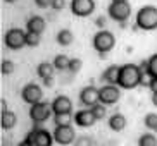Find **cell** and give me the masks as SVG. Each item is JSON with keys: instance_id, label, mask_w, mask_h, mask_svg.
Segmentation results:
<instances>
[{"instance_id": "52a82bcc", "label": "cell", "mask_w": 157, "mask_h": 146, "mask_svg": "<svg viewBox=\"0 0 157 146\" xmlns=\"http://www.w3.org/2000/svg\"><path fill=\"white\" fill-rule=\"evenodd\" d=\"M109 17L114 19L116 23H124L131 16V5L128 2H111L109 9H107Z\"/></svg>"}, {"instance_id": "7402d4cb", "label": "cell", "mask_w": 157, "mask_h": 146, "mask_svg": "<svg viewBox=\"0 0 157 146\" xmlns=\"http://www.w3.org/2000/svg\"><path fill=\"white\" fill-rule=\"evenodd\" d=\"M69 62H71V59L67 57V55H56V59H54V62L52 64L56 65V69L57 71H67L69 69Z\"/></svg>"}, {"instance_id": "d6a6232c", "label": "cell", "mask_w": 157, "mask_h": 146, "mask_svg": "<svg viewBox=\"0 0 157 146\" xmlns=\"http://www.w3.org/2000/svg\"><path fill=\"white\" fill-rule=\"evenodd\" d=\"M148 88L152 89V93H157V78H150V81H148Z\"/></svg>"}, {"instance_id": "6da1fadb", "label": "cell", "mask_w": 157, "mask_h": 146, "mask_svg": "<svg viewBox=\"0 0 157 146\" xmlns=\"http://www.w3.org/2000/svg\"><path fill=\"white\" fill-rule=\"evenodd\" d=\"M145 74L142 72L140 65L136 64H124L121 65V74H119V82L117 86L123 89H135L143 82Z\"/></svg>"}, {"instance_id": "4316f807", "label": "cell", "mask_w": 157, "mask_h": 146, "mask_svg": "<svg viewBox=\"0 0 157 146\" xmlns=\"http://www.w3.org/2000/svg\"><path fill=\"white\" fill-rule=\"evenodd\" d=\"M38 45H40V35L26 31V46H38Z\"/></svg>"}, {"instance_id": "4dcf8cb0", "label": "cell", "mask_w": 157, "mask_h": 146, "mask_svg": "<svg viewBox=\"0 0 157 146\" xmlns=\"http://www.w3.org/2000/svg\"><path fill=\"white\" fill-rule=\"evenodd\" d=\"M66 7V0H52V9L54 10H62Z\"/></svg>"}, {"instance_id": "ba28073f", "label": "cell", "mask_w": 157, "mask_h": 146, "mask_svg": "<svg viewBox=\"0 0 157 146\" xmlns=\"http://www.w3.org/2000/svg\"><path fill=\"white\" fill-rule=\"evenodd\" d=\"M52 134H54V141L60 146H69L76 139V133H74V129L71 124L69 126H56V129H54Z\"/></svg>"}, {"instance_id": "ab89813d", "label": "cell", "mask_w": 157, "mask_h": 146, "mask_svg": "<svg viewBox=\"0 0 157 146\" xmlns=\"http://www.w3.org/2000/svg\"><path fill=\"white\" fill-rule=\"evenodd\" d=\"M112 2H128V0H112Z\"/></svg>"}, {"instance_id": "44dd1931", "label": "cell", "mask_w": 157, "mask_h": 146, "mask_svg": "<svg viewBox=\"0 0 157 146\" xmlns=\"http://www.w3.org/2000/svg\"><path fill=\"white\" fill-rule=\"evenodd\" d=\"M71 122H73V112L54 114V124H56V126H69Z\"/></svg>"}, {"instance_id": "4fadbf2b", "label": "cell", "mask_w": 157, "mask_h": 146, "mask_svg": "<svg viewBox=\"0 0 157 146\" xmlns=\"http://www.w3.org/2000/svg\"><path fill=\"white\" fill-rule=\"evenodd\" d=\"M74 122L78 124L79 127H92L93 124L97 122V117L93 115L92 110H78L74 114Z\"/></svg>"}, {"instance_id": "3957f363", "label": "cell", "mask_w": 157, "mask_h": 146, "mask_svg": "<svg viewBox=\"0 0 157 146\" xmlns=\"http://www.w3.org/2000/svg\"><path fill=\"white\" fill-rule=\"evenodd\" d=\"M116 45L114 35L107 29H100L97 31V35L93 36V48L100 53V59H105V53L111 52Z\"/></svg>"}, {"instance_id": "7c38bea8", "label": "cell", "mask_w": 157, "mask_h": 146, "mask_svg": "<svg viewBox=\"0 0 157 146\" xmlns=\"http://www.w3.org/2000/svg\"><path fill=\"white\" fill-rule=\"evenodd\" d=\"M79 101L85 107L92 108L93 105H97L100 101V89H97L95 86H85L81 89V93H79Z\"/></svg>"}, {"instance_id": "d590c367", "label": "cell", "mask_w": 157, "mask_h": 146, "mask_svg": "<svg viewBox=\"0 0 157 146\" xmlns=\"http://www.w3.org/2000/svg\"><path fill=\"white\" fill-rule=\"evenodd\" d=\"M152 105L157 107V93H152Z\"/></svg>"}, {"instance_id": "1f68e13d", "label": "cell", "mask_w": 157, "mask_h": 146, "mask_svg": "<svg viewBox=\"0 0 157 146\" xmlns=\"http://www.w3.org/2000/svg\"><path fill=\"white\" fill-rule=\"evenodd\" d=\"M38 9H47V7H52V0H35Z\"/></svg>"}, {"instance_id": "9c48e42d", "label": "cell", "mask_w": 157, "mask_h": 146, "mask_svg": "<svg viewBox=\"0 0 157 146\" xmlns=\"http://www.w3.org/2000/svg\"><path fill=\"white\" fill-rule=\"evenodd\" d=\"M21 98H23L28 105H35V103H38V101L43 100V91H42V88L38 86V84L29 82V84H26V86L23 88Z\"/></svg>"}, {"instance_id": "ac0fdd59", "label": "cell", "mask_w": 157, "mask_h": 146, "mask_svg": "<svg viewBox=\"0 0 157 146\" xmlns=\"http://www.w3.org/2000/svg\"><path fill=\"white\" fill-rule=\"evenodd\" d=\"M16 124H17V117H16L14 112H10V110L2 112V117H0V126H2V129H4V131L12 129Z\"/></svg>"}, {"instance_id": "d4e9b609", "label": "cell", "mask_w": 157, "mask_h": 146, "mask_svg": "<svg viewBox=\"0 0 157 146\" xmlns=\"http://www.w3.org/2000/svg\"><path fill=\"white\" fill-rule=\"evenodd\" d=\"M147 76H148V78H157V53H155V55H152V57L148 59Z\"/></svg>"}, {"instance_id": "8992f818", "label": "cell", "mask_w": 157, "mask_h": 146, "mask_svg": "<svg viewBox=\"0 0 157 146\" xmlns=\"http://www.w3.org/2000/svg\"><path fill=\"white\" fill-rule=\"evenodd\" d=\"M29 143V146H52L54 143V134H50L47 129L35 127L33 131H29L28 136L24 137Z\"/></svg>"}, {"instance_id": "83f0119b", "label": "cell", "mask_w": 157, "mask_h": 146, "mask_svg": "<svg viewBox=\"0 0 157 146\" xmlns=\"http://www.w3.org/2000/svg\"><path fill=\"white\" fill-rule=\"evenodd\" d=\"M81 67H83V62H81V59H78V57H74V59H71V62H69V72H73V74H78L79 71H81Z\"/></svg>"}, {"instance_id": "30bf717a", "label": "cell", "mask_w": 157, "mask_h": 146, "mask_svg": "<svg viewBox=\"0 0 157 146\" xmlns=\"http://www.w3.org/2000/svg\"><path fill=\"white\" fill-rule=\"evenodd\" d=\"M95 10V0H71V12L78 17H88Z\"/></svg>"}, {"instance_id": "f1b7e54d", "label": "cell", "mask_w": 157, "mask_h": 146, "mask_svg": "<svg viewBox=\"0 0 157 146\" xmlns=\"http://www.w3.org/2000/svg\"><path fill=\"white\" fill-rule=\"evenodd\" d=\"M14 69H16V64H14V62H10V60H4V62H2V65H0V71H2V74H4V76L12 74V72H14Z\"/></svg>"}, {"instance_id": "8fae6325", "label": "cell", "mask_w": 157, "mask_h": 146, "mask_svg": "<svg viewBox=\"0 0 157 146\" xmlns=\"http://www.w3.org/2000/svg\"><path fill=\"white\" fill-rule=\"evenodd\" d=\"M121 98V91L116 84H105L100 88V101L104 105H114Z\"/></svg>"}, {"instance_id": "8d00e7d4", "label": "cell", "mask_w": 157, "mask_h": 146, "mask_svg": "<svg viewBox=\"0 0 157 146\" xmlns=\"http://www.w3.org/2000/svg\"><path fill=\"white\" fill-rule=\"evenodd\" d=\"M0 105H2V112H5V110H7V103H5V100L0 101Z\"/></svg>"}, {"instance_id": "7a4b0ae2", "label": "cell", "mask_w": 157, "mask_h": 146, "mask_svg": "<svg viewBox=\"0 0 157 146\" xmlns=\"http://www.w3.org/2000/svg\"><path fill=\"white\" fill-rule=\"evenodd\" d=\"M135 24L138 29H143V31L157 29V7H154V5L142 7L135 16Z\"/></svg>"}, {"instance_id": "ffe728a7", "label": "cell", "mask_w": 157, "mask_h": 146, "mask_svg": "<svg viewBox=\"0 0 157 146\" xmlns=\"http://www.w3.org/2000/svg\"><path fill=\"white\" fill-rule=\"evenodd\" d=\"M73 40H74V36L69 29H60V31L57 33V43H59L60 46H69L71 43H73Z\"/></svg>"}, {"instance_id": "e0dca14e", "label": "cell", "mask_w": 157, "mask_h": 146, "mask_svg": "<svg viewBox=\"0 0 157 146\" xmlns=\"http://www.w3.org/2000/svg\"><path fill=\"white\" fill-rule=\"evenodd\" d=\"M126 117L123 114H114L109 117V129L114 131V133H121L123 129L126 127Z\"/></svg>"}, {"instance_id": "9a60e30c", "label": "cell", "mask_w": 157, "mask_h": 146, "mask_svg": "<svg viewBox=\"0 0 157 146\" xmlns=\"http://www.w3.org/2000/svg\"><path fill=\"white\" fill-rule=\"evenodd\" d=\"M119 74H121V65H109V67L102 72L100 81L107 82V84H116L119 82Z\"/></svg>"}, {"instance_id": "cb8c5ba5", "label": "cell", "mask_w": 157, "mask_h": 146, "mask_svg": "<svg viewBox=\"0 0 157 146\" xmlns=\"http://www.w3.org/2000/svg\"><path fill=\"white\" fill-rule=\"evenodd\" d=\"M105 107H107V105H104L102 101H98L97 105H93L92 108H90V110L93 112V115L97 117V120H102V119L107 115V108H105Z\"/></svg>"}, {"instance_id": "836d02e7", "label": "cell", "mask_w": 157, "mask_h": 146, "mask_svg": "<svg viewBox=\"0 0 157 146\" xmlns=\"http://www.w3.org/2000/svg\"><path fill=\"white\" fill-rule=\"evenodd\" d=\"M95 24H97L98 27H104L107 24V17H104V16H100V17L95 19Z\"/></svg>"}, {"instance_id": "484cf974", "label": "cell", "mask_w": 157, "mask_h": 146, "mask_svg": "<svg viewBox=\"0 0 157 146\" xmlns=\"http://www.w3.org/2000/svg\"><path fill=\"white\" fill-rule=\"evenodd\" d=\"M143 124H145L150 131H157V114H147L145 119H143Z\"/></svg>"}, {"instance_id": "5b68a950", "label": "cell", "mask_w": 157, "mask_h": 146, "mask_svg": "<svg viewBox=\"0 0 157 146\" xmlns=\"http://www.w3.org/2000/svg\"><path fill=\"white\" fill-rule=\"evenodd\" d=\"M52 114H54L52 103H45V101H38V103L31 105V108H29V119L36 124V126L47 122V120L50 119Z\"/></svg>"}, {"instance_id": "603a6c76", "label": "cell", "mask_w": 157, "mask_h": 146, "mask_svg": "<svg viewBox=\"0 0 157 146\" xmlns=\"http://www.w3.org/2000/svg\"><path fill=\"white\" fill-rule=\"evenodd\" d=\"M138 146H157V137L152 133H143L138 137Z\"/></svg>"}, {"instance_id": "74e56055", "label": "cell", "mask_w": 157, "mask_h": 146, "mask_svg": "<svg viewBox=\"0 0 157 146\" xmlns=\"http://www.w3.org/2000/svg\"><path fill=\"white\" fill-rule=\"evenodd\" d=\"M17 146H29V143H28V141H26V139H24V141H23V143H19V144H17Z\"/></svg>"}, {"instance_id": "d6986e66", "label": "cell", "mask_w": 157, "mask_h": 146, "mask_svg": "<svg viewBox=\"0 0 157 146\" xmlns=\"http://www.w3.org/2000/svg\"><path fill=\"white\" fill-rule=\"evenodd\" d=\"M56 65L50 64V62H42V64H38L36 67V74L40 76L42 79H47V78H54V74H56Z\"/></svg>"}, {"instance_id": "e575fe53", "label": "cell", "mask_w": 157, "mask_h": 146, "mask_svg": "<svg viewBox=\"0 0 157 146\" xmlns=\"http://www.w3.org/2000/svg\"><path fill=\"white\" fill-rule=\"evenodd\" d=\"M42 81H43V86H47V88L54 86V78H47V79H42Z\"/></svg>"}, {"instance_id": "5bb4252c", "label": "cell", "mask_w": 157, "mask_h": 146, "mask_svg": "<svg viewBox=\"0 0 157 146\" xmlns=\"http://www.w3.org/2000/svg\"><path fill=\"white\" fill-rule=\"evenodd\" d=\"M52 110H54V114H64V112H71V110H73V101H71L69 96L59 95L56 100L52 101Z\"/></svg>"}, {"instance_id": "277c9868", "label": "cell", "mask_w": 157, "mask_h": 146, "mask_svg": "<svg viewBox=\"0 0 157 146\" xmlns=\"http://www.w3.org/2000/svg\"><path fill=\"white\" fill-rule=\"evenodd\" d=\"M4 43L9 50H21L23 46H26V33L21 27H10L5 33Z\"/></svg>"}, {"instance_id": "2e32d148", "label": "cell", "mask_w": 157, "mask_h": 146, "mask_svg": "<svg viewBox=\"0 0 157 146\" xmlns=\"http://www.w3.org/2000/svg\"><path fill=\"white\" fill-rule=\"evenodd\" d=\"M26 29L31 33H38V35H42L45 31V19L40 17V16H33V17L28 19V23H26Z\"/></svg>"}, {"instance_id": "f35d334b", "label": "cell", "mask_w": 157, "mask_h": 146, "mask_svg": "<svg viewBox=\"0 0 157 146\" xmlns=\"http://www.w3.org/2000/svg\"><path fill=\"white\" fill-rule=\"evenodd\" d=\"M5 2H7V4H14L16 0H5Z\"/></svg>"}, {"instance_id": "f546056e", "label": "cell", "mask_w": 157, "mask_h": 146, "mask_svg": "<svg viewBox=\"0 0 157 146\" xmlns=\"http://www.w3.org/2000/svg\"><path fill=\"white\" fill-rule=\"evenodd\" d=\"M74 146H93V139L90 136H78L73 143Z\"/></svg>"}]
</instances>
